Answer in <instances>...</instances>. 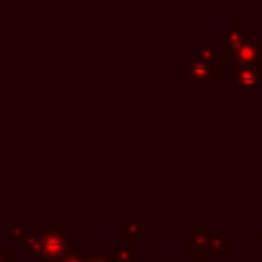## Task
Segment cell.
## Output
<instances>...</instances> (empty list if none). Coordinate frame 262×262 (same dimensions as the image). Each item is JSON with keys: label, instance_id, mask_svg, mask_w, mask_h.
Here are the masks:
<instances>
[{"label": "cell", "instance_id": "7a4b0ae2", "mask_svg": "<svg viewBox=\"0 0 262 262\" xmlns=\"http://www.w3.org/2000/svg\"><path fill=\"white\" fill-rule=\"evenodd\" d=\"M35 231L43 237V262H61V258L74 246V239L66 227L35 223Z\"/></svg>", "mask_w": 262, "mask_h": 262}, {"label": "cell", "instance_id": "e0dca14e", "mask_svg": "<svg viewBox=\"0 0 262 262\" xmlns=\"http://www.w3.org/2000/svg\"><path fill=\"white\" fill-rule=\"evenodd\" d=\"M260 262H262V260H260Z\"/></svg>", "mask_w": 262, "mask_h": 262}, {"label": "cell", "instance_id": "52a82bcc", "mask_svg": "<svg viewBox=\"0 0 262 262\" xmlns=\"http://www.w3.org/2000/svg\"><path fill=\"white\" fill-rule=\"evenodd\" d=\"M233 248V235L229 231H215L211 237H209V244H207V252L219 262L223 258V254L231 252Z\"/></svg>", "mask_w": 262, "mask_h": 262}, {"label": "cell", "instance_id": "5bb4252c", "mask_svg": "<svg viewBox=\"0 0 262 262\" xmlns=\"http://www.w3.org/2000/svg\"><path fill=\"white\" fill-rule=\"evenodd\" d=\"M0 262H18V252H16V250L2 252V254H0Z\"/></svg>", "mask_w": 262, "mask_h": 262}, {"label": "cell", "instance_id": "8992f818", "mask_svg": "<svg viewBox=\"0 0 262 262\" xmlns=\"http://www.w3.org/2000/svg\"><path fill=\"white\" fill-rule=\"evenodd\" d=\"M213 233H215V227L211 223H194V227L184 235V250L192 254L205 250Z\"/></svg>", "mask_w": 262, "mask_h": 262}, {"label": "cell", "instance_id": "2e32d148", "mask_svg": "<svg viewBox=\"0 0 262 262\" xmlns=\"http://www.w3.org/2000/svg\"><path fill=\"white\" fill-rule=\"evenodd\" d=\"M258 250H260V252H262V233H260V235H258Z\"/></svg>", "mask_w": 262, "mask_h": 262}, {"label": "cell", "instance_id": "3957f363", "mask_svg": "<svg viewBox=\"0 0 262 262\" xmlns=\"http://www.w3.org/2000/svg\"><path fill=\"white\" fill-rule=\"evenodd\" d=\"M231 68H262V37H250L227 59Z\"/></svg>", "mask_w": 262, "mask_h": 262}, {"label": "cell", "instance_id": "9a60e30c", "mask_svg": "<svg viewBox=\"0 0 262 262\" xmlns=\"http://www.w3.org/2000/svg\"><path fill=\"white\" fill-rule=\"evenodd\" d=\"M10 250H12V248H10L8 242H0V254H2V252H10Z\"/></svg>", "mask_w": 262, "mask_h": 262}, {"label": "cell", "instance_id": "5b68a950", "mask_svg": "<svg viewBox=\"0 0 262 262\" xmlns=\"http://www.w3.org/2000/svg\"><path fill=\"white\" fill-rule=\"evenodd\" d=\"M252 37V31L239 20V18H233L227 27H225V31H223V35H221V49H223V55H225V63H227V59L237 51V47L244 43V41H248Z\"/></svg>", "mask_w": 262, "mask_h": 262}, {"label": "cell", "instance_id": "30bf717a", "mask_svg": "<svg viewBox=\"0 0 262 262\" xmlns=\"http://www.w3.org/2000/svg\"><path fill=\"white\" fill-rule=\"evenodd\" d=\"M196 55L203 57V59H209V61H217V63L227 66V63H225L223 49H221V45L215 43L213 37H205V39L201 41V45L196 47Z\"/></svg>", "mask_w": 262, "mask_h": 262}, {"label": "cell", "instance_id": "4fadbf2b", "mask_svg": "<svg viewBox=\"0 0 262 262\" xmlns=\"http://www.w3.org/2000/svg\"><path fill=\"white\" fill-rule=\"evenodd\" d=\"M82 258H84V244L74 239L72 250L61 258V262H82Z\"/></svg>", "mask_w": 262, "mask_h": 262}, {"label": "cell", "instance_id": "6da1fadb", "mask_svg": "<svg viewBox=\"0 0 262 262\" xmlns=\"http://www.w3.org/2000/svg\"><path fill=\"white\" fill-rule=\"evenodd\" d=\"M176 74H180L184 78L186 84H201V82H213V84H221L223 80V63L217 61H209L194 55H186L182 63H178Z\"/></svg>", "mask_w": 262, "mask_h": 262}, {"label": "cell", "instance_id": "7c38bea8", "mask_svg": "<svg viewBox=\"0 0 262 262\" xmlns=\"http://www.w3.org/2000/svg\"><path fill=\"white\" fill-rule=\"evenodd\" d=\"M31 225L29 223H8V235L12 242H16V246L20 242H25L29 235H31Z\"/></svg>", "mask_w": 262, "mask_h": 262}, {"label": "cell", "instance_id": "277c9868", "mask_svg": "<svg viewBox=\"0 0 262 262\" xmlns=\"http://www.w3.org/2000/svg\"><path fill=\"white\" fill-rule=\"evenodd\" d=\"M119 239L127 244H145L149 239V225L143 223L137 215L125 213L119 215Z\"/></svg>", "mask_w": 262, "mask_h": 262}, {"label": "cell", "instance_id": "8fae6325", "mask_svg": "<svg viewBox=\"0 0 262 262\" xmlns=\"http://www.w3.org/2000/svg\"><path fill=\"white\" fill-rule=\"evenodd\" d=\"M231 82L235 86L262 84V68H231Z\"/></svg>", "mask_w": 262, "mask_h": 262}, {"label": "cell", "instance_id": "ba28073f", "mask_svg": "<svg viewBox=\"0 0 262 262\" xmlns=\"http://www.w3.org/2000/svg\"><path fill=\"white\" fill-rule=\"evenodd\" d=\"M108 254L113 262H139V248L135 244H127L121 239L108 244Z\"/></svg>", "mask_w": 262, "mask_h": 262}, {"label": "cell", "instance_id": "9c48e42d", "mask_svg": "<svg viewBox=\"0 0 262 262\" xmlns=\"http://www.w3.org/2000/svg\"><path fill=\"white\" fill-rule=\"evenodd\" d=\"M16 252H23L27 260H41L43 258V237L33 229V233L16 246Z\"/></svg>", "mask_w": 262, "mask_h": 262}]
</instances>
